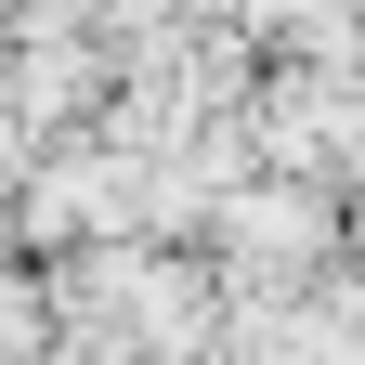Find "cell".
Returning <instances> with one entry per match:
<instances>
[{
  "label": "cell",
  "instance_id": "1",
  "mask_svg": "<svg viewBox=\"0 0 365 365\" xmlns=\"http://www.w3.org/2000/svg\"><path fill=\"white\" fill-rule=\"evenodd\" d=\"M327 235H339V209L300 196V182H248V196H222V248H248V261H327Z\"/></svg>",
  "mask_w": 365,
  "mask_h": 365
}]
</instances>
